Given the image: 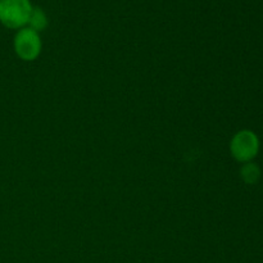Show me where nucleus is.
<instances>
[{"mask_svg":"<svg viewBox=\"0 0 263 263\" xmlns=\"http://www.w3.org/2000/svg\"><path fill=\"white\" fill-rule=\"evenodd\" d=\"M30 0H0V22L8 28H22L30 20Z\"/></svg>","mask_w":263,"mask_h":263,"instance_id":"obj_1","label":"nucleus"},{"mask_svg":"<svg viewBox=\"0 0 263 263\" xmlns=\"http://www.w3.org/2000/svg\"><path fill=\"white\" fill-rule=\"evenodd\" d=\"M14 50L23 61H33L41 51L39 32L30 27L21 28L14 37Z\"/></svg>","mask_w":263,"mask_h":263,"instance_id":"obj_2","label":"nucleus"},{"mask_svg":"<svg viewBox=\"0 0 263 263\" xmlns=\"http://www.w3.org/2000/svg\"><path fill=\"white\" fill-rule=\"evenodd\" d=\"M258 139L252 131H240L231 141V153L238 161L248 162L254 158L258 152Z\"/></svg>","mask_w":263,"mask_h":263,"instance_id":"obj_3","label":"nucleus"},{"mask_svg":"<svg viewBox=\"0 0 263 263\" xmlns=\"http://www.w3.org/2000/svg\"><path fill=\"white\" fill-rule=\"evenodd\" d=\"M28 25H30V28L35 30L36 32L45 30L46 26H48V18H46L45 12L40 8H32Z\"/></svg>","mask_w":263,"mask_h":263,"instance_id":"obj_4","label":"nucleus"},{"mask_svg":"<svg viewBox=\"0 0 263 263\" xmlns=\"http://www.w3.org/2000/svg\"><path fill=\"white\" fill-rule=\"evenodd\" d=\"M241 176L248 184H254L259 177V170L256 164L248 163L241 168Z\"/></svg>","mask_w":263,"mask_h":263,"instance_id":"obj_5","label":"nucleus"}]
</instances>
